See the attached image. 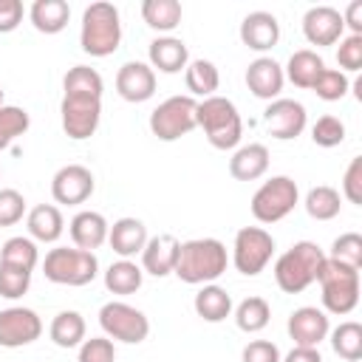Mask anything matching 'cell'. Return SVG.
<instances>
[{
  "instance_id": "cell-1",
  "label": "cell",
  "mask_w": 362,
  "mask_h": 362,
  "mask_svg": "<svg viewBox=\"0 0 362 362\" xmlns=\"http://www.w3.org/2000/svg\"><path fill=\"white\" fill-rule=\"evenodd\" d=\"M102 74L90 65H74L62 76V102H59V119L68 139L82 141L90 139L102 119Z\"/></svg>"
},
{
  "instance_id": "cell-2",
  "label": "cell",
  "mask_w": 362,
  "mask_h": 362,
  "mask_svg": "<svg viewBox=\"0 0 362 362\" xmlns=\"http://www.w3.org/2000/svg\"><path fill=\"white\" fill-rule=\"evenodd\" d=\"M226 263H229V255L218 238H192L178 246V260L173 274L181 283L206 286L226 272Z\"/></svg>"
},
{
  "instance_id": "cell-3",
  "label": "cell",
  "mask_w": 362,
  "mask_h": 362,
  "mask_svg": "<svg viewBox=\"0 0 362 362\" xmlns=\"http://www.w3.org/2000/svg\"><path fill=\"white\" fill-rule=\"evenodd\" d=\"M322 263H325V252L314 240H297L274 260V283L286 294H300L311 283H317Z\"/></svg>"
},
{
  "instance_id": "cell-4",
  "label": "cell",
  "mask_w": 362,
  "mask_h": 362,
  "mask_svg": "<svg viewBox=\"0 0 362 362\" xmlns=\"http://www.w3.org/2000/svg\"><path fill=\"white\" fill-rule=\"evenodd\" d=\"M79 45L90 57H110L122 45V17L113 3H90L82 11V28H79Z\"/></svg>"
},
{
  "instance_id": "cell-5",
  "label": "cell",
  "mask_w": 362,
  "mask_h": 362,
  "mask_svg": "<svg viewBox=\"0 0 362 362\" xmlns=\"http://www.w3.org/2000/svg\"><path fill=\"white\" fill-rule=\"evenodd\" d=\"M195 122H198V127L204 130L206 141L215 150H235L240 144L243 119H240V113H238L232 99L218 96V93L201 99L198 110H195Z\"/></svg>"
},
{
  "instance_id": "cell-6",
  "label": "cell",
  "mask_w": 362,
  "mask_h": 362,
  "mask_svg": "<svg viewBox=\"0 0 362 362\" xmlns=\"http://www.w3.org/2000/svg\"><path fill=\"white\" fill-rule=\"evenodd\" d=\"M42 274L45 280L57 286H88L99 274V260L93 252L76 249V246H57L45 255L42 260Z\"/></svg>"
},
{
  "instance_id": "cell-7",
  "label": "cell",
  "mask_w": 362,
  "mask_h": 362,
  "mask_svg": "<svg viewBox=\"0 0 362 362\" xmlns=\"http://www.w3.org/2000/svg\"><path fill=\"white\" fill-rule=\"evenodd\" d=\"M317 283L322 288V305L328 314H351L359 303V269L342 266L337 260L322 263Z\"/></svg>"
},
{
  "instance_id": "cell-8",
  "label": "cell",
  "mask_w": 362,
  "mask_h": 362,
  "mask_svg": "<svg viewBox=\"0 0 362 362\" xmlns=\"http://www.w3.org/2000/svg\"><path fill=\"white\" fill-rule=\"evenodd\" d=\"M297 201H300L297 181L288 175H272L255 189L249 209L260 223H277L297 206Z\"/></svg>"
},
{
  "instance_id": "cell-9",
  "label": "cell",
  "mask_w": 362,
  "mask_h": 362,
  "mask_svg": "<svg viewBox=\"0 0 362 362\" xmlns=\"http://www.w3.org/2000/svg\"><path fill=\"white\" fill-rule=\"evenodd\" d=\"M195 110H198V102L189 96V93H178V96H170L164 99L153 113H150V133L158 139V141H175L187 133H192L198 127L195 122Z\"/></svg>"
},
{
  "instance_id": "cell-10",
  "label": "cell",
  "mask_w": 362,
  "mask_h": 362,
  "mask_svg": "<svg viewBox=\"0 0 362 362\" xmlns=\"http://www.w3.org/2000/svg\"><path fill=\"white\" fill-rule=\"evenodd\" d=\"M99 325L107 339H119L127 345H139L150 334V320L144 317V311L122 300H110L99 308Z\"/></svg>"
},
{
  "instance_id": "cell-11",
  "label": "cell",
  "mask_w": 362,
  "mask_h": 362,
  "mask_svg": "<svg viewBox=\"0 0 362 362\" xmlns=\"http://www.w3.org/2000/svg\"><path fill=\"white\" fill-rule=\"evenodd\" d=\"M274 255V238L263 226H243L232 243V263L240 274L255 277L260 274Z\"/></svg>"
},
{
  "instance_id": "cell-12",
  "label": "cell",
  "mask_w": 362,
  "mask_h": 362,
  "mask_svg": "<svg viewBox=\"0 0 362 362\" xmlns=\"http://www.w3.org/2000/svg\"><path fill=\"white\" fill-rule=\"evenodd\" d=\"M305 124H308V113H305L303 102H297V99L277 96L263 110V127H266V133L272 139L291 141L305 130Z\"/></svg>"
},
{
  "instance_id": "cell-13",
  "label": "cell",
  "mask_w": 362,
  "mask_h": 362,
  "mask_svg": "<svg viewBox=\"0 0 362 362\" xmlns=\"http://www.w3.org/2000/svg\"><path fill=\"white\" fill-rule=\"evenodd\" d=\"M42 334V320L34 308L11 305L0 311V348H23L37 342Z\"/></svg>"
},
{
  "instance_id": "cell-14",
  "label": "cell",
  "mask_w": 362,
  "mask_h": 362,
  "mask_svg": "<svg viewBox=\"0 0 362 362\" xmlns=\"http://www.w3.org/2000/svg\"><path fill=\"white\" fill-rule=\"evenodd\" d=\"M93 189H96L93 173L82 164H65L51 178V195H54L57 204L79 206L93 195Z\"/></svg>"
},
{
  "instance_id": "cell-15",
  "label": "cell",
  "mask_w": 362,
  "mask_h": 362,
  "mask_svg": "<svg viewBox=\"0 0 362 362\" xmlns=\"http://www.w3.org/2000/svg\"><path fill=\"white\" fill-rule=\"evenodd\" d=\"M286 331H288V337H291L294 345H300V348H317L328 337V331H331L328 314L322 308H314V305L294 308L291 317H288V322H286Z\"/></svg>"
},
{
  "instance_id": "cell-16",
  "label": "cell",
  "mask_w": 362,
  "mask_h": 362,
  "mask_svg": "<svg viewBox=\"0 0 362 362\" xmlns=\"http://www.w3.org/2000/svg\"><path fill=\"white\" fill-rule=\"evenodd\" d=\"M342 11H337L334 6H311L303 14V34L311 45H334L342 40Z\"/></svg>"
},
{
  "instance_id": "cell-17",
  "label": "cell",
  "mask_w": 362,
  "mask_h": 362,
  "mask_svg": "<svg viewBox=\"0 0 362 362\" xmlns=\"http://www.w3.org/2000/svg\"><path fill=\"white\" fill-rule=\"evenodd\" d=\"M116 93L124 99V102H147L153 93H156V71L147 65V62H124L119 71H116Z\"/></svg>"
},
{
  "instance_id": "cell-18",
  "label": "cell",
  "mask_w": 362,
  "mask_h": 362,
  "mask_svg": "<svg viewBox=\"0 0 362 362\" xmlns=\"http://www.w3.org/2000/svg\"><path fill=\"white\" fill-rule=\"evenodd\" d=\"M286 85V74H283V65L272 57H257L249 62L246 68V88L257 96V99H266V102H274L280 96Z\"/></svg>"
},
{
  "instance_id": "cell-19",
  "label": "cell",
  "mask_w": 362,
  "mask_h": 362,
  "mask_svg": "<svg viewBox=\"0 0 362 362\" xmlns=\"http://www.w3.org/2000/svg\"><path fill=\"white\" fill-rule=\"evenodd\" d=\"M178 246L181 240L170 232L153 235L147 238L144 249H141V272L153 274V277H167L175 272V260H178Z\"/></svg>"
},
{
  "instance_id": "cell-20",
  "label": "cell",
  "mask_w": 362,
  "mask_h": 362,
  "mask_svg": "<svg viewBox=\"0 0 362 362\" xmlns=\"http://www.w3.org/2000/svg\"><path fill=\"white\" fill-rule=\"evenodd\" d=\"M280 40V23L272 11H249L240 23V42L257 54L272 51Z\"/></svg>"
},
{
  "instance_id": "cell-21",
  "label": "cell",
  "mask_w": 362,
  "mask_h": 362,
  "mask_svg": "<svg viewBox=\"0 0 362 362\" xmlns=\"http://www.w3.org/2000/svg\"><path fill=\"white\" fill-rule=\"evenodd\" d=\"M107 229L110 223L105 221L102 212H93V209H82L71 218L68 223V232H71V240L76 249H85V252H93L99 249L105 240H107Z\"/></svg>"
},
{
  "instance_id": "cell-22",
  "label": "cell",
  "mask_w": 362,
  "mask_h": 362,
  "mask_svg": "<svg viewBox=\"0 0 362 362\" xmlns=\"http://www.w3.org/2000/svg\"><path fill=\"white\" fill-rule=\"evenodd\" d=\"M147 57H150V68L153 71H161V74H178L187 68L189 62V51H187V42L178 40V37H156L147 48Z\"/></svg>"
},
{
  "instance_id": "cell-23",
  "label": "cell",
  "mask_w": 362,
  "mask_h": 362,
  "mask_svg": "<svg viewBox=\"0 0 362 362\" xmlns=\"http://www.w3.org/2000/svg\"><path fill=\"white\" fill-rule=\"evenodd\" d=\"M147 238H150V235H147V226H144L139 218H119V221H113V226L107 229V243H110V249H113L119 257H124V260L141 255Z\"/></svg>"
},
{
  "instance_id": "cell-24",
  "label": "cell",
  "mask_w": 362,
  "mask_h": 362,
  "mask_svg": "<svg viewBox=\"0 0 362 362\" xmlns=\"http://www.w3.org/2000/svg\"><path fill=\"white\" fill-rule=\"evenodd\" d=\"M269 170V147L266 144H243L229 158V175L235 181H257Z\"/></svg>"
},
{
  "instance_id": "cell-25",
  "label": "cell",
  "mask_w": 362,
  "mask_h": 362,
  "mask_svg": "<svg viewBox=\"0 0 362 362\" xmlns=\"http://www.w3.org/2000/svg\"><path fill=\"white\" fill-rule=\"evenodd\" d=\"M25 226H28V238L40 240V243H54L65 232L62 212L54 204H37L34 209H28L25 212Z\"/></svg>"
},
{
  "instance_id": "cell-26",
  "label": "cell",
  "mask_w": 362,
  "mask_h": 362,
  "mask_svg": "<svg viewBox=\"0 0 362 362\" xmlns=\"http://www.w3.org/2000/svg\"><path fill=\"white\" fill-rule=\"evenodd\" d=\"M28 20L40 34H59L71 20V6L65 0H34Z\"/></svg>"
},
{
  "instance_id": "cell-27",
  "label": "cell",
  "mask_w": 362,
  "mask_h": 362,
  "mask_svg": "<svg viewBox=\"0 0 362 362\" xmlns=\"http://www.w3.org/2000/svg\"><path fill=\"white\" fill-rule=\"evenodd\" d=\"M322 68H325V62H322V57H320L317 51L300 48V51H294V54L288 57L283 74H286V79H288L291 85H297V88H303V90H311V85L317 82V76H320Z\"/></svg>"
},
{
  "instance_id": "cell-28",
  "label": "cell",
  "mask_w": 362,
  "mask_h": 362,
  "mask_svg": "<svg viewBox=\"0 0 362 362\" xmlns=\"http://www.w3.org/2000/svg\"><path fill=\"white\" fill-rule=\"evenodd\" d=\"M192 305H195V314L201 320H206V322H221V320H226L232 314V297H229V291L223 286H215V283L201 286L198 294H195V300H192Z\"/></svg>"
},
{
  "instance_id": "cell-29",
  "label": "cell",
  "mask_w": 362,
  "mask_h": 362,
  "mask_svg": "<svg viewBox=\"0 0 362 362\" xmlns=\"http://www.w3.org/2000/svg\"><path fill=\"white\" fill-rule=\"evenodd\" d=\"M184 82H187V90L192 99L195 96L206 99V96H215V90L221 85V74H218L215 62H209V59H189L184 68Z\"/></svg>"
},
{
  "instance_id": "cell-30",
  "label": "cell",
  "mask_w": 362,
  "mask_h": 362,
  "mask_svg": "<svg viewBox=\"0 0 362 362\" xmlns=\"http://www.w3.org/2000/svg\"><path fill=\"white\" fill-rule=\"evenodd\" d=\"M48 337L57 348H79L85 342V317L79 311H59L48 325Z\"/></svg>"
},
{
  "instance_id": "cell-31",
  "label": "cell",
  "mask_w": 362,
  "mask_h": 362,
  "mask_svg": "<svg viewBox=\"0 0 362 362\" xmlns=\"http://www.w3.org/2000/svg\"><path fill=\"white\" fill-rule=\"evenodd\" d=\"M181 3L178 0H144L141 3V20L161 34H170L181 23Z\"/></svg>"
},
{
  "instance_id": "cell-32",
  "label": "cell",
  "mask_w": 362,
  "mask_h": 362,
  "mask_svg": "<svg viewBox=\"0 0 362 362\" xmlns=\"http://www.w3.org/2000/svg\"><path fill=\"white\" fill-rule=\"evenodd\" d=\"M141 280H144L141 266H136L133 260H124V257L110 263L105 272V288L113 294H133L141 288Z\"/></svg>"
},
{
  "instance_id": "cell-33",
  "label": "cell",
  "mask_w": 362,
  "mask_h": 362,
  "mask_svg": "<svg viewBox=\"0 0 362 362\" xmlns=\"http://www.w3.org/2000/svg\"><path fill=\"white\" fill-rule=\"evenodd\" d=\"M0 263L6 266H14V269H25V272H34V266L40 263V249L31 238H23V235H14L3 243L0 249Z\"/></svg>"
},
{
  "instance_id": "cell-34",
  "label": "cell",
  "mask_w": 362,
  "mask_h": 362,
  "mask_svg": "<svg viewBox=\"0 0 362 362\" xmlns=\"http://www.w3.org/2000/svg\"><path fill=\"white\" fill-rule=\"evenodd\" d=\"M331 334V348L337 356L348 359V362H359L362 359V325L348 320V322H339Z\"/></svg>"
},
{
  "instance_id": "cell-35",
  "label": "cell",
  "mask_w": 362,
  "mask_h": 362,
  "mask_svg": "<svg viewBox=\"0 0 362 362\" xmlns=\"http://www.w3.org/2000/svg\"><path fill=\"white\" fill-rule=\"evenodd\" d=\"M342 209V198L334 187L328 184H320V187H311L308 195H305V212L314 218V221H331L337 218Z\"/></svg>"
},
{
  "instance_id": "cell-36",
  "label": "cell",
  "mask_w": 362,
  "mask_h": 362,
  "mask_svg": "<svg viewBox=\"0 0 362 362\" xmlns=\"http://www.w3.org/2000/svg\"><path fill=\"white\" fill-rule=\"evenodd\" d=\"M269 320H272V308H269V303H266L263 297H246V300H240L238 308H235V322H238V328L246 331V334L263 331V328L269 325Z\"/></svg>"
},
{
  "instance_id": "cell-37",
  "label": "cell",
  "mask_w": 362,
  "mask_h": 362,
  "mask_svg": "<svg viewBox=\"0 0 362 362\" xmlns=\"http://www.w3.org/2000/svg\"><path fill=\"white\" fill-rule=\"evenodd\" d=\"M31 127V116L20 105H3L0 107V150H6L14 139H20Z\"/></svg>"
},
{
  "instance_id": "cell-38",
  "label": "cell",
  "mask_w": 362,
  "mask_h": 362,
  "mask_svg": "<svg viewBox=\"0 0 362 362\" xmlns=\"http://www.w3.org/2000/svg\"><path fill=\"white\" fill-rule=\"evenodd\" d=\"M328 260H337L342 266L359 269L362 266V235L359 232H345L331 243V252L325 255Z\"/></svg>"
},
{
  "instance_id": "cell-39",
  "label": "cell",
  "mask_w": 362,
  "mask_h": 362,
  "mask_svg": "<svg viewBox=\"0 0 362 362\" xmlns=\"http://www.w3.org/2000/svg\"><path fill=\"white\" fill-rule=\"evenodd\" d=\"M348 88H351L348 76H345L342 71H337V68H322L320 76H317V82L311 85V90H314L322 102H339V99L348 93Z\"/></svg>"
},
{
  "instance_id": "cell-40",
  "label": "cell",
  "mask_w": 362,
  "mask_h": 362,
  "mask_svg": "<svg viewBox=\"0 0 362 362\" xmlns=\"http://www.w3.org/2000/svg\"><path fill=\"white\" fill-rule=\"evenodd\" d=\"M311 139H314L317 147H337V144H342L345 141V124H342V119L339 116H331V113L320 116L311 124Z\"/></svg>"
},
{
  "instance_id": "cell-41",
  "label": "cell",
  "mask_w": 362,
  "mask_h": 362,
  "mask_svg": "<svg viewBox=\"0 0 362 362\" xmlns=\"http://www.w3.org/2000/svg\"><path fill=\"white\" fill-rule=\"evenodd\" d=\"M28 286H31V272L0 263V297L17 300V297H23L28 291Z\"/></svg>"
},
{
  "instance_id": "cell-42",
  "label": "cell",
  "mask_w": 362,
  "mask_h": 362,
  "mask_svg": "<svg viewBox=\"0 0 362 362\" xmlns=\"http://www.w3.org/2000/svg\"><path fill=\"white\" fill-rule=\"evenodd\" d=\"M23 215H25V198H23V192H17L11 187L0 189V226H14V223L23 221Z\"/></svg>"
},
{
  "instance_id": "cell-43",
  "label": "cell",
  "mask_w": 362,
  "mask_h": 362,
  "mask_svg": "<svg viewBox=\"0 0 362 362\" xmlns=\"http://www.w3.org/2000/svg\"><path fill=\"white\" fill-rule=\"evenodd\" d=\"M76 362H116V348L113 339L107 337H90L79 345Z\"/></svg>"
},
{
  "instance_id": "cell-44",
  "label": "cell",
  "mask_w": 362,
  "mask_h": 362,
  "mask_svg": "<svg viewBox=\"0 0 362 362\" xmlns=\"http://www.w3.org/2000/svg\"><path fill=\"white\" fill-rule=\"evenodd\" d=\"M337 62H339V68H345V71H359V68H362V34H348V37L339 40ZM345 71H342V74H345Z\"/></svg>"
},
{
  "instance_id": "cell-45",
  "label": "cell",
  "mask_w": 362,
  "mask_h": 362,
  "mask_svg": "<svg viewBox=\"0 0 362 362\" xmlns=\"http://www.w3.org/2000/svg\"><path fill=\"white\" fill-rule=\"evenodd\" d=\"M342 195L362 206V156H354L351 164L345 167V175H342Z\"/></svg>"
},
{
  "instance_id": "cell-46",
  "label": "cell",
  "mask_w": 362,
  "mask_h": 362,
  "mask_svg": "<svg viewBox=\"0 0 362 362\" xmlns=\"http://www.w3.org/2000/svg\"><path fill=\"white\" fill-rule=\"evenodd\" d=\"M240 362H280V348L269 339H252L243 348Z\"/></svg>"
},
{
  "instance_id": "cell-47",
  "label": "cell",
  "mask_w": 362,
  "mask_h": 362,
  "mask_svg": "<svg viewBox=\"0 0 362 362\" xmlns=\"http://www.w3.org/2000/svg\"><path fill=\"white\" fill-rule=\"evenodd\" d=\"M23 23V3L20 0H0V34L14 31Z\"/></svg>"
},
{
  "instance_id": "cell-48",
  "label": "cell",
  "mask_w": 362,
  "mask_h": 362,
  "mask_svg": "<svg viewBox=\"0 0 362 362\" xmlns=\"http://www.w3.org/2000/svg\"><path fill=\"white\" fill-rule=\"evenodd\" d=\"M342 23H345L354 34H362V0L348 3V8L342 11Z\"/></svg>"
},
{
  "instance_id": "cell-49",
  "label": "cell",
  "mask_w": 362,
  "mask_h": 362,
  "mask_svg": "<svg viewBox=\"0 0 362 362\" xmlns=\"http://www.w3.org/2000/svg\"><path fill=\"white\" fill-rule=\"evenodd\" d=\"M280 362H322V356H320L317 348H300V345H294L286 356H280Z\"/></svg>"
},
{
  "instance_id": "cell-50",
  "label": "cell",
  "mask_w": 362,
  "mask_h": 362,
  "mask_svg": "<svg viewBox=\"0 0 362 362\" xmlns=\"http://www.w3.org/2000/svg\"><path fill=\"white\" fill-rule=\"evenodd\" d=\"M0 107H3V88H0Z\"/></svg>"
}]
</instances>
